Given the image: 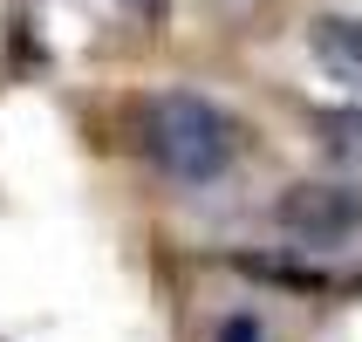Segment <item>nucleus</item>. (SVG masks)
I'll return each instance as SVG.
<instances>
[{
    "mask_svg": "<svg viewBox=\"0 0 362 342\" xmlns=\"http://www.w3.org/2000/svg\"><path fill=\"white\" fill-rule=\"evenodd\" d=\"M219 342H267V336H260L253 315H226V322H219Z\"/></svg>",
    "mask_w": 362,
    "mask_h": 342,
    "instance_id": "nucleus-5",
    "label": "nucleus"
},
{
    "mask_svg": "<svg viewBox=\"0 0 362 342\" xmlns=\"http://www.w3.org/2000/svg\"><path fill=\"white\" fill-rule=\"evenodd\" d=\"M144 151H151V164H158L164 178L212 185V178H226L240 137H233V117H226L219 103L192 96V89H164L144 110Z\"/></svg>",
    "mask_w": 362,
    "mask_h": 342,
    "instance_id": "nucleus-1",
    "label": "nucleus"
},
{
    "mask_svg": "<svg viewBox=\"0 0 362 342\" xmlns=\"http://www.w3.org/2000/svg\"><path fill=\"white\" fill-rule=\"evenodd\" d=\"M328 130H335V137H328V144H335V158H349V164H362V110H328Z\"/></svg>",
    "mask_w": 362,
    "mask_h": 342,
    "instance_id": "nucleus-4",
    "label": "nucleus"
},
{
    "mask_svg": "<svg viewBox=\"0 0 362 342\" xmlns=\"http://www.w3.org/2000/svg\"><path fill=\"white\" fill-rule=\"evenodd\" d=\"M281 233L294 246H342L362 233V192L349 185H294L281 199Z\"/></svg>",
    "mask_w": 362,
    "mask_h": 342,
    "instance_id": "nucleus-2",
    "label": "nucleus"
},
{
    "mask_svg": "<svg viewBox=\"0 0 362 342\" xmlns=\"http://www.w3.org/2000/svg\"><path fill=\"white\" fill-rule=\"evenodd\" d=\"M315 55H322V69H328L335 82L362 89V21H349V14L315 21Z\"/></svg>",
    "mask_w": 362,
    "mask_h": 342,
    "instance_id": "nucleus-3",
    "label": "nucleus"
}]
</instances>
